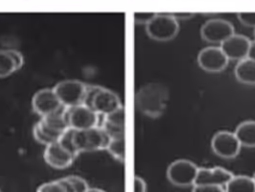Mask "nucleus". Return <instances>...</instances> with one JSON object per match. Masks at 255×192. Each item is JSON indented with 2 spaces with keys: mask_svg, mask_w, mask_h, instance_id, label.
Returning <instances> with one entry per match:
<instances>
[{
  "mask_svg": "<svg viewBox=\"0 0 255 192\" xmlns=\"http://www.w3.org/2000/svg\"><path fill=\"white\" fill-rule=\"evenodd\" d=\"M156 13H134V21L137 24H147Z\"/></svg>",
  "mask_w": 255,
  "mask_h": 192,
  "instance_id": "28",
  "label": "nucleus"
},
{
  "mask_svg": "<svg viewBox=\"0 0 255 192\" xmlns=\"http://www.w3.org/2000/svg\"><path fill=\"white\" fill-rule=\"evenodd\" d=\"M133 191L135 192H145L147 191L146 182L140 176H135L133 181Z\"/></svg>",
  "mask_w": 255,
  "mask_h": 192,
  "instance_id": "29",
  "label": "nucleus"
},
{
  "mask_svg": "<svg viewBox=\"0 0 255 192\" xmlns=\"http://www.w3.org/2000/svg\"></svg>",
  "mask_w": 255,
  "mask_h": 192,
  "instance_id": "34",
  "label": "nucleus"
},
{
  "mask_svg": "<svg viewBox=\"0 0 255 192\" xmlns=\"http://www.w3.org/2000/svg\"><path fill=\"white\" fill-rule=\"evenodd\" d=\"M16 70H18V68L13 61L10 50H0V78L10 76Z\"/></svg>",
  "mask_w": 255,
  "mask_h": 192,
  "instance_id": "20",
  "label": "nucleus"
},
{
  "mask_svg": "<svg viewBox=\"0 0 255 192\" xmlns=\"http://www.w3.org/2000/svg\"><path fill=\"white\" fill-rule=\"evenodd\" d=\"M61 180L66 192H88L90 189L87 181L80 176H67Z\"/></svg>",
  "mask_w": 255,
  "mask_h": 192,
  "instance_id": "23",
  "label": "nucleus"
},
{
  "mask_svg": "<svg viewBox=\"0 0 255 192\" xmlns=\"http://www.w3.org/2000/svg\"><path fill=\"white\" fill-rule=\"evenodd\" d=\"M254 179H255V175H254Z\"/></svg>",
  "mask_w": 255,
  "mask_h": 192,
  "instance_id": "33",
  "label": "nucleus"
},
{
  "mask_svg": "<svg viewBox=\"0 0 255 192\" xmlns=\"http://www.w3.org/2000/svg\"><path fill=\"white\" fill-rule=\"evenodd\" d=\"M198 171L199 167L193 162L186 159H179L170 164L166 171V176L169 182L176 187H193Z\"/></svg>",
  "mask_w": 255,
  "mask_h": 192,
  "instance_id": "5",
  "label": "nucleus"
},
{
  "mask_svg": "<svg viewBox=\"0 0 255 192\" xmlns=\"http://www.w3.org/2000/svg\"><path fill=\"white\" fill-rule=\"evenodd\" d=\"M65 115L69 128L87 130L99 126V115L85 104L65 107Z\"/></svg>",
  "mask_w": 255,
  "mask_h": 192,
  "instance_id": "7",
  "label": "nucleus"
},
{
  "mask_svg": "<svg viewBox=\"0 0 255 192\" xmlns=\"http://www.w3.org/2000/svg\"><path fill=\"white\" fill-rule=\"evenodd\" d=\"M53 90L64 107H73L84 103L87 84L79 80H64L58 83Z\"/></svg>",
  "mask_w": 255,
  "mask_h": 192,
  "instance_id": "6",
  "label": "nucleus"
},
{
  "mask_svg": "<svg viewBox=\"0 0 255 192\" xmlns=\"http://www.w3.org/2000/svg\"><path fill=\"white\" fill-rule=\"evenodd\" d=\"M234 133L242 146L255 148V120L243 121Z\"/></svg>",
  "mask_w": 255,
  "mask_h": 192,
  "instance_id": "18",
  "label": "nucleus"
},
{
  "mask_svg": "<svg viewBox=\"0 0 255 192\" xmlns=\"http://www.w3.org/2000/svg\"><path fill=\"white\" fill-rule=\"evenodd\" d=\"M179 21L170 13H156L146 24V32L156 41H169L179 34Z\"/></svg>",
  "mask_w": 255,
  "mask_h": 192,
  "instance_id": "4",
  "label": "nucleus"
},
{
  "mask_svg": "<svg viewBox=\"0 0 255 192\" xmlns=\"http://www.w3.org/2000/svg\"><path fill=\"white\" fill-rule=\"evenodd\" d=\"M58 142L65 148L67 151L70 153L73 154L75 157H77L79 154L77 152L76 148L73 143V129L68 128L65 130L60 139L58 140Z\"/></svg>",
  "mask_w": 255,
  "mask_h": 192,
  "instance_id": "24",
  "label": "nucleus"
},
{
  "mask_svg": "<svg viewBox=\"0 0 255 192\" xmlns=\"http://www.w3.org/2000/svg\"><path fill=\"white\" fill-rule=\"evenodd\" d=\"M45 163L55 169H64L70 167L76 157L67 151L58 141L45 146L43 154Z\"/></svg>",
  "mask_w": 255,
  "mask_h": 192,
  "instance_id": "13",
  "label": "nucleus"
},
{
  "mask_svg": "<svg viewBox=\"0 0 255 192\" xmlns=\"http://www.w3.org/2000/svg\"><path fill=\"white\" fill-rule=\"evenodd\" d=\"M39 192H66L62 180L51 181L45 184H42L38 189Z\"/></svg>",
  "mask_w": 255,
  "mask_h": 192,
  "instance_id": "25",
  "label": "nucleus"
},
{
  "mask_svg": "<svg viewBox=\"0 0 255 192\" xmlns=\"http://www.w3.org/2000/svg\"><path fill=\"white\" fill-rule=\"evenodd\" d=\"M252 40L248 37L239 34H233L220 44V47L229 60L241 61L247 58L250 51Z\"/></svg>",
  "mask_w": 255,
  "mask_h": 192,
  "instance_id": "12",
  "label": "nucleus"
},
{
  "mask_svg": "<svg viewBox=\"0 0 255 192\" xmlns=\"http://www.w3.org/2000/svg\"><path fill=\"white\" fill-rule=\"evenodd\" d=\"M106 150L120 163L125 162V136L111 138Z\"/></svg>",
  "mask_w": 255,
  "mask_h": 192,
  "instance_id": "21",
  "label": "nucleus"
},
{
  "mask_svg": "<svg viewBox=\"0 0 255 192\" xmlns=\"http://www.w3.org/2000/svg\"><path fill=\"white\" fill-rule=\"evenodd\" d=\"M111 138L125 136V109L122 105L114 112L104 115L102 126Z\"/></svg>",
  "mask_w": 255,
  "mask_h": 192,
  "instance_id": "15",
  "label": "nucleus"
},
{
  "mask_svg": "<svg viewBox=\"0 0 255 192\" xmlns=\"http://www.w3.org/2000/svg\"><path fill=\"white\" fill-rule=\"evenodd\" d=\"M40 122L59 139L64 131L69 128L65 115V107L53 114L42 116Z\"/></svg>",
  "mask_w": 255,
  "mask_h": 192,
  "instance_id": "16",
  "label": "nucleus"
},
{
  "mask_svg": "<svg viewBox=\"0 0 255 192\" xmlns=\"http://www.w3.org/2000/svg\"><path fill=\"white\" fill-rule=\"evenodd\" d=\"M33 135L36 141L45 146L59 140V138L55 136L48 129L45 128L40 121L35 124L33 129Z\"/></svg>",
  "mask_w": 255,
  "mask_h": 192,
  "instance_id": "22",
  "label": "nucleus"
},
{
  "mask_svg": "<svg viewBox=\"0 0 255 192\" xmlns=\"http://www.w3.org/2000/svg\"><path fill=\"white\" fill-rule=\"evenodd\" d=\"M10 53L13 57V61L15 62V64L17 66V68L19 69L23 64H24V58H23V55L17 50H14V49H9Z\"/></svg>",
  "mask_w": 255,
  "mask_h": 192,
  "instance_id": "30",
  "label": "nucleus"
},
{
  "mask_svg": "<svg viewBox=\"0 0 255 192\" xmlns=\"http://www.w3.org/2000/svg\"><path fill=\"white\" fill-rule=\"evenodd\" d=\"M111 137L101 126L87 130L73 129V143L78 154L106 149Z\"/></svg>",
  "mask_w": 255,
  "mask_h": 192,
  "instance_id": "3",
  "label": "nucleus"
},
{
  "mask_svg": "<svg viewBox=\"0 0 255 192\" xmlns=\"http://www.w3.org/2000/svg\"><path fill=\"white\" fill-rule=\"evenodd\" d=\"M178 21L179 20H187L190 19L192 17H194L196 15V13H185V12H179V13H170Z\"/></svg>",
  "mask_w": 255,
  "mask_h": 192,
  "instance_id": "31",
  "label": "nucleus"
},
{
  "mask_svg": "<svg viewBox=\"0 0 255 192\" xmlns=\"http://www.w3.org/2000/svg\"><path fill=\"white\" fill-rule=\"evenodd\" d=\"M235 33L234 26L230 21L222 18L207 20L201 28V36L205 41L221 44Z\"/></svg>",
  "mask_w": 255,
  "mask_h": 192,
  "instance_id": "10",
  "label": "nucleus"
},
{
  "mask_svg": "<svg viewBox=\"0 0 255 192\" xmlns=\"http://www.w3.org/2000/svg\"><path fill=\"white\" fill-rule=\"evenodd\" d=\"M197 61L203 70L210 73L223 71L230 62L220 46H207L202 49L198 54Z\"/></svg>",
  "mask_w": 255,
  "mask_h": 192,
  "instance_id": "9",
  "label": "nucleus"
},
{
  "mask_svg": "<svg viewBox=\"0 0 255 192\" xmlns=\"http://www.w3.org/2000/svg\"><path fill=\"white\" fill-rule=\"evenodd\" d=\"M193 191L196 192H226L225 188L212 185H194Z\"/></svg>",
  "mask_w": 255,
  "mask_h": 192,
  "instance_id": "26",
  "label": "nucleus"
},
{
  "mask_svg": "<svg viewBox=\"0 0 255 192\" xmlns=\"http://www.w3.org/2000/svg\"><path fill=\"white\" fill-rule=\"evenodd\" d=\"M169 92L164 85L150 83L143 86L135 94V105L143 115L159 117L165 112Z\"/></svg>",
  "mask_w": 255,
  "mask_h": 192,
  "instance_id": "1",
  "label": "nucleus"
},
{
  "mask_svg": "<svg viewBox=\"0 0 255 192\" xmlns=\"http://www.w3.org/2000/svg\"><path fill=\"white\" fill-rule=\"evenodd\" d=\"M237 16L244 25L255 28V13L241 12L237 13Z\"/></svg>",
  "mask_w": 255,
  "mask_h": 192,
  "instance_id": "27",
  "label": "nucleus"
},
{
  "mask_svg": "<svg viewBox=\"0 0 255 192\" xmlns=\"http://www.w3.org/2000/svg\"><path fill=\"white\" fill-rule=\"evenodd\" d=\"M228 192H255L254 177L247 175H233L226 186Z\"/></svg>",
  "mask_w": 255,
  "mask_h": 192,
  "instance_id": "19",
  "label": "nucleus"
},
{
  "mask_svg": "<svg viewBox=\"0 0 255 192\" xmlns=\"http://www.w3.org/2000/svg\"><path fill=\"white\" fill-rule=\"evenodd\" d=\"M248 57L255 61V41H252V43H251V47H250V51H249Z\"/></svg>",
  "mask_w": 255,
  "mask_h": 192,
  "instance_id": "32",
  "label": "nucleus"
},
{
  "mask_svg": "<svg viewBox=\"0 0 255 192\" xmlns=\"http://www.w3.org/2000/svg\"><path fill=\"white\" fill-rule=\"evenodd\" d=\"M241 143L235 133L227 130L217 132L211 140V148L215 155L223 159H234L241 151Z\"/></svg>",
  "mask_w": 255,
  "mask_h": 192,
  "instance_id": "8",
  "label": "nucleus"
},
{
  "mask_svg": "<svg viewBox=\"0 0 255 192\" xmlns=\"http://www.w3.org/2000/svg\"><path fill=\"white\" fill-rule=\"evenodd\" d=\"M83 104L99 115H108L122 106L119 96L115 91L95 85H87Z\"/></svg>",
  "mask_w": 255,
  "mask_h": 192,
  "instance_id": "2",
  "label": "nucleus"
},
{
  "mask_svg": "<svg viewBox=\"0 0 255 192\" xmlns=\"http://www.w3.org/2000/svg\"><path fill=\"white\" fill-rule=\"evenodd\" d=\"M232 176L233 174L224 167H199L198 175L194 185L219 186L225 188L226 190V186Z\"/></svg>",
  "mask_w": 255,
  "mask_h": 192,
  "instance_id": "14",
  "label": "nucleus"
},
{
  "mask_svg": "<svg viewBox=\"0 0 255 192\" xmlns=\"http://www.w3.org/2000/svg\"><path fill=\"white\" fill-rule=\"evenodd\" d=\"M236 79L245 85H255V61L247 57L235 66Z\"/></svg>",
  "mask_w": 255,
  "mask_h": 192,
  "instance_id": "17",
  "label": "nucleus"
},
{
  "mask_svg": "<svg viewBox=\"0 0 255 192\" xmlns=\"http://www.w3.org/2000/svg\"><path fill=\"white\" fill-rule=\"evenodd\" d=\"M32 107L41 117L64 108L53 89H42L37 91L32 99Z\"/></svg>",
  "mask_w": 255,
  "mask_h": 192,
  "instance_id": "11",
  "label": "nucleus"
}]
</instances>
